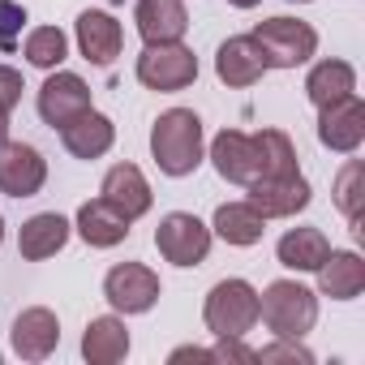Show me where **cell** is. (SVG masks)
Listing matches in <instances>:
<instances>
[{
  "mask_svg": "<svg viewBox=\"0 0 365 365\" xmlns=\"http://www.w3.org/2000/svg\"><path fill=\"white\" fill-rule=\"evenodd\" d=\"M150 155L159 172L190 176L202 163V120L190 108H168L150 129Z\"/></svg>",
  "mask_w": 365,
  "mask_h": 365,
  "instance_id": "cell-1",
  "label": "cell"
},
{
  "mask_svg": "<svg viewBox=\"0 0 365 365\" xmlns=\"http://www.w3.org/2000/svg\"><path fill=\"white\" fill-rule=\"evenodd\" d=\"M258 318L271 327V335L301 339L318 322V297L305 284H297V279H275L258 297Z\"/></svg>",
  "mask_w": 365,
  "mask_h": 365,
  "instance_id": "cell-2",
  "label": "cell"
},
{
  "mask_svg": "<svg viewBox=\"0 0 365 365\" xmlns=\"http://www.w3.org/2000/svg\"><path fill=\"white\" fill-rule=\"evenodd\" d=\"M254 43L262 48L267 69H297L318 52V31L297 18H267L254 26Z\"/></svg>",
  "mask_w": 365,
  "mask_h": 365,
  "instance_id": "cell-3",
  "label": "cell"
},
{
  "mask_svg": "<svg viewBox=\"0 0 365 365\" xmlns=\"http://www.w3.org/2000/svg\"><path fill=\"white\" fill-rule=\"evenodd\" d=\"M202 322L211 335H245L258 322V292L245 279H220L207 292L202 305Z\"/></svg>",
  "mask_w": 365,
  "mask_h": 365,
  "instance_id": "cell-4",
  "label": "cell"
},
{
  "mask_svg": "<svg viewBox=\"0 0 365 365\" xmlns=\"http://www.w3.org/2000/svg\"><path fill=\"white\" fill-rule=\"evenodd\" d=\"M198 78V56L185 43H146L138 56V82L150 91H185Z\"/></svg>",
  "mask_w": 365,
  "mask_h": 365,
  "instance_id": "cell-5",
  "label": "cell"
},
{
  "mask_svg": "<svg viewBox=\"0 0 365 365\" xmlns=\"http://www.w3.org/2000/svg\"><path fill=\"white\" fill-rule=\"evenodd\" d=\"M155 250L172 267H198L211 254V228L198 215H190V211H172L155 228Z\"/></svg>",
  "mask_w": 365,
  "mask_h": 365,
  "instance_id": "cell-6",
  "label": "cell"
},
{
  "mask_svg": "<svg viewBox=\"0 0 365 365\" xmlns=\"http://www.w3.org/2000/svg\"><path fill=\"white\" fill-rule=\"evenodd\" d=\"M159 292H163L159 275L142 262H116L103 275V297L116 314H146L159 301Z\"/></svg>",
  "mask_w": 365,
  "mask_h": 365,
  "instance_id": "cell-7",
  "label": "cell"
},
{
  "mask_svg": "<svg viewBox=\"0 0 365 365\" xmlns=\"http://www.w3.org/2000/svg\"><path fill=\"white\" fill-rule=\"evenodd\" d=\"M250 190V207L262 215V220H292L297 211L309 207V180L301 172H288V176H267V180H254Z\"/></svg>",
  "mask_w": 365,
  "mask_h": 365,
  "instance_id": "cell-8",
  "label": "cell"
},
{
  "mask_svg": "<svg viewBox=\"0 0 365 365\" xmlns=\"http://www.w3.org/2000/svg\"><path fill=\"white\" fill-rule=\"evenodd\" d=\"M48 180V159L31 142H5L0 146V194L9 198H35Z\"/></svg>",
  "mask_w": 365,
  "mask_h": 365,
  "instance_id": "cell-9",
  "label": "cell"
},
{
  "mask_svg": "<svg viewBox=\"0 0 365 365\" xmlns=\"http://www.w3.org/2000/svg\"><path fill=\"white\" fill-rule=\"evenodd\" d=\"M91 112V86L69 73V69H56L43 86H39V116L52 125V129H65L73 116Z\"/></svg>",
  "mask_w": 365,
  "mask_h": 365,
  "instance_id": "cell-10",
  "label": "cell"
},
{
  "mask_svg": "<svg viewBox=\"0 0 365 365\" xmlns=\"http://www.w3.org/2000/svg\"><path fill=\"white\" fill-rule=\"evenodd\" d=\"M318 142L327 150H339V155H352L365 142V103H361V95H348L339 103L318 108Z\"/></svg>",
  "mask_w": 365,
  "mask_h": 365,
  "instance_id": "cell-11",
  "label": "cell"
},
{
  "mask_svg": "<svg viewBox=\"0 0 365 365\" xmlns=\"http://www.w3.org/2000/svg\"><path fill=\"white\" fill-rule=\"evenodd\" d=\"M99 198H103L116 215H125L129 224L142 220V215L150 211V202H155V194H150V185H146V176H142L138 163H116V168H108Z\"/></svg>",
  "mask_w": 365,
  "mask_h": 365,
  "instance_id": "cell-12",
  "label": "cell"
},
{
  "mask_svg": "<svg viewBox=\"0 0 365 365\" xmlns=\"http://www.w3.org/2000/svg\"><path fill=\"white\" fill-rule=\"evenodd\" d=\"M61 344V322L52 309L43 305H31L14 318V352L22 361H48Z\"/></svg>",
  "mask_w": 365,
  "mask_h": 365,
  "instance_id": "cell-13",
  "label": "cell"
},
{
  "mask_svg": "<svg viewBox=\"0 0 365 365\" xmlns=\"http://www.w3.org/2000/svg\"><path fill=\"white\" fill-rule=\"evenodd\" d=\"M211 163L224 180L232 185H254L258 176V150H254V133H241V129H224L215 133L211 142Z\"/></svg>",
  "mask_w": 365,
  "mask_h": 365,
  "instance_id": "cell-14",
  "label": "cell"
},
{
  "mask_svg": "<svg viewBox=\"0 0 365 365\" xmlns=\"http://www.w3.org/2000/svg\"><path fill=\"white\" fill-rule=\"evenodd\" d=\"M133 22H138V35L146 43H176L190 31L185 0H138Z\"/></svg>",
  "mask_w": 365,
  "mask_h": 365,
  "instance_id": "cell-15",
  "label": "cell"
},
{
  "mask_svg": "<svg viewBox=\"0 0 365 365\" xmlns=\"http://www.w3.org/2000/svg\"><path fill=\"white\" fill-rule=\"evenodd\" d=\"M215 73L224 86H254L262 73H267V61H262V48L254 43V35H232L228 43H220L215 52Z\"/></svg>",
  "mask_w": 365,
  "mask_h": 365,
  "instance_id": "cell-16",
  "label": "cell"
},
{
  "mask_svg": "<svg viewBox=\"0 0 365 365\" xmlns=\"http://www.w3.org/2000/svg\"><path fill=\"white\" fill-rule=\"evenodd\" d=\"M120 43H125V31L112 14L103 9H86L78 18V48L91 65H112L120 56Z\"/></svg>",
  "mask_w": 365,
  "mask_h": 365,
  "instance_id": "cell-17",
  "label": "cell"
},
{
  "mask_svg": "<svg viewBox=\"0 0 365 365\" xmlns=\"http://www.w3.org/2000/svg\"><path fill=\"white\" fill-rule=\"evenodd\" d=\"M61 142H65V150L73 155V159H99V155H108L112 150V142H116V125L103 116V112H82V116H73L65 129H61Z\"/></svg>",
  "mask_w": 365,
  "mask_h": 365,
  "instance_id": "cell-18",
  "label": "cell"
},
{
  "mask_svg": "<svg viewBox=\"0 0 365 365\" xmlns=\"http://www.w3.org/2000/svg\"><path fill=\"white\" fill-rule=\"evenodd\" d=\"M314 275H318V292L331 297V301H352V297H361V288H365V262H361V254H352V250H331L327 262H322Z\"/></svg>",
  "mask_w": 365,
  "mask_h": 365,
  "instance_id": "cell-19",
  "label": "cell"
},
{
  "mask_svg": "<svg viewBox=\"0 0 365 365\" xmlns=\"http://www.w3.org/2000/svg\"><path fill=\"white\" fill-rule=\"evenodd\" d=\"M69 241V220L56 215V211H43V215H31L18 232V250L26 262H43L52 254H61Z\"/></svg>",
  "mask_w": 365,
  "mask_h": 365,
  "instance_id": "cell-20",
  "label": "cell"
},
{
  "mask_svg": "<svg viewBox=\"0 0 365 365\" xmlns=\"http://www.w3.org/2000/svg\"><path fill=\"white\" fill-rule=\"evenodd\" d=\"M82 356L91 365H116L129 356V327L112 314L103 318H91L86 322V335H82Z\"/></svg>",
  "mask_w": 365,
  "mask_h": 365,
  "instance_id": "cell-21",
  "label": "cell"
},
{
  "mask_svg": "<svg viewBox=\"0 0 365 365\" xmlns=\"http://www.w3.org/2000/svg\"><path fill=\"white\" fill-rule=\"evenodd\" d=\"M78 232H82V241L91 250H112V245H120L129 237V220L116 215L103 198H95V202L78 207Z\"/></svg>",
  "mask_w": 365,
  "mask_h": 365,
  "instance_id": "cell-22",
  "label": "cell"
},
{
  "mask_svg": "<svg viewBox=\"0 0 365 365\" xmlns=\"http://www.w3.org/2000/svg\"><path fill=\"white\" fill-rule=\"evenodd\" d=\"M348 95H356V69H352L348 61H322V65L309 69V78H305V99H309L314 108L339 103V99H348Z\"/></svg>",
  "mask_w": 365,
  "mask_h": 365,
  "instance_id": "cell-23",
  "label": "cell"
},
{
  "mask_svg": "<svg viewBox=\"0 0 365 365\" xmlns=\"http://www.w3.org/2000/svg\"><path fill=\"white\" fill-rule=\"evenodd\" d=\"M211 232H215L220 241L245 250V245H258V241H262L267 220H262L250 202H224V207L215 211V220H211Z\"/></svg>",
  "mask_w": 365,
  "mask_h": 365,
  "instance_id": "cell-24",
  "label": "cell"
},
{
  "mask_svg": "<svg viewBox=\"0 0 365 365\" xmlns=\"http://www.w3.org/2000/svg\"><path fill=\"white\" fill-rule=\"evenodd\" d=\"M275 254L288 271H318L331 254V241L322 237V228H292V232L279 237Z\"/></svg>",
  "mask_w": 365,
  "mask_h": 365,
  "instance_id": "cell-25",
  "label": "cell"
},
{
  "mask_svg": "<svg viewBox=\"0 0 365 365\" xmlns=\"http://www.w3.org/2000/svg\"><path fill=\"white\" fill-rule=\"evenodd\" d=\"M254 150H258V176H254V180L301 172V168H297V146H292V138H288L284 129H262V133H254Z\"/></svg>",
  "mask_w": 365,
  "mask_h": 365,
  "instance_id": "cell-26",
  "label": "cell"
},
{
  "mask_svg": "<svg viewBox=\"0 0 365 365\" xmlns=\"http://www.w3.org/2000/svg\"><path fill=\"white\" fill-rule=\"evenodd\" d=\"M65 56H69V39L61 26H35L26 35V61L35 69H61Z\"/></svg>",
  "mask_w": 365,
  "mask_h": 365,
  "instance_id": "cell-27",
  "label": "cell"
},
{
  "mask_svg": "<svg viewBox=\"0 0 365 365\" xmlns=\"http://www.w3.org/2000/svg\"><path fill=\"white\" fill-rule=\"evenodd\" d=\"M365 163L361 159H348L344 168H339V176H335V207L348 215V224L356 228L361 224V202H365Z\"/></svg>",
  "mask_w": 365,
  "mask_h": 365,
  "instance_id": "cell-28",
  "label": "cell"
},
{
  "mask_svg": "<svg viewBox=\"0 0 365 365\" xmlns=\"http://www.w3.org/2000/svg\"><path fill=\"white\" fill-rule=\"evenodd\" d=\"M26 26V9L18 0H0V52H14Z\"/></svg>",
  "mask_w": 365,
  "mask_h": 365,
  "instance_id": "cell-29",
  "label": "cell"
},
{
  "mask_svg": "<svg viewBox=\"0 0 365 365\" xmlns=\"http://www.w3.org/2000/svg\"><path fill=\"white\" fill-rule=\"evenodd\" d=\"M258 361L271 365V361H301V365H314V352L301 344V339H288V335H275L271 348H258Z\"/></svg>",
  "mask_w": 365,
  "mask_h": 365,
  "instance_id": "cell-30",
  "label": "cell"
},
{
  "mask_svg": "<svg viewBox=\"0 0 365 365\" xmlns=\"http://www.w3.org/2000/svg\"><path fill=\"white\" fill-rule=\"evenodd\" d=\"M215 339H220V344L211 348L215 361H232V365H254V361H258V348H245L241 335H215Z\"/></svg>",
  "mask_w": 365,
  "mask_h": 365,
  "instance_id": "cell-31",
  "label": "cell"
},
{
  "mask_svg": "<svg viewBox=\"0 0 365 365\" xmlns=\"http://www.w3.org/2000/svg\"><path fill=\"white\" fill-rule=\"evenodd\" d=\"M22 91H26V86H22V73L9 69V65H0V103L14 112V108L22 103Z\"/></svg>",
  "mask_w": 365,
  "mask_h": 365,
  "instance_id": "cell-32",
  "label": "cell"
},
{
  "mask_svg": "<svg viewBox=\"0 0 365 365\" xmlns=\"http://www.w3.org/2000/svg\"><path fill=\"white\" fill-rule=\"evenodd\" d=\"M168 361H172V365H176V361H202V365H220L211 348H176V352H172Z\"/></svg>",
  "mask_w": 365,
  "mask_h": 365,
  "instance_id": "cell-33",
  "label": "cell"
},
{
  "mask_svg": "<svg viewBox=\"0 0 365 365\" xmlns=\"http://www.w3.org/2000/svg\"><path fill=\"white\" fill-rule=\"evenodd\" d=\"M5 142H9V108L0 103V146H5Z\"/></svg>",
  "mask_w": 365,
  "mask_h": 365,
  "instance_id": "cell-34",
  "label": "cell"
},
{
  "mask_svg": "<svg viewBox=\"0 0 365 365\" xmlns=\"http://www.w3.org/2000/svg\"><path fill=\"white\" fill-rule=\"evenodd\" d=\"M232 9H254V5H262V0H228Z\"/></svg>",
  "mask_w": 365,
  "mask_h": 365,
  "instance_id": "cell-35",
  "label": "cell"
},
{
  "mask_svg": "<svg viewBox=\"0 0 365 365\" xmlns=\"http://www.w3.org/2000/svg\"><path fill=\"white\" fill-rule=\"evenodd\" d=\"M0 241H5V220H0Z\"/></svg>",
  "mask_w": 365,
  "mask_h": 365,
  "instance_id": "cell-36",
  "label": "cell"
},
{
  "mask_svg": "<svg viewBox=\"0 0 365 365\" xmlns=\"http://www.w3.org/2000/svg\"><path fill=\"white\" fill-rule=\"evenodd\" d=\"M292 5H309V0H292Z\"/></svg>",
  "mask_w": 365,
  "mask_h": 365,
  "instance_id": "cell-37",
  "label": "cell"
}]
</instances>
